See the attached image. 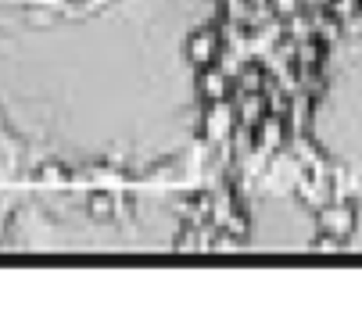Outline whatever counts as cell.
I'll use <instances>...</instances> for the list:
<instances>
[{"mask_svg":"<svg viewBox=\"0 0 362 333\" xmlns=\"http://www.w3.org/2000/svg\"><path fill=\"white\" fill-rule=\"evenodd\" d=\"M344 18V0H219L197 47L204 111L240 144H291L323 100Z\"/></svg>","mask_w":362,"mask_h":333,"instance_id":"6da1fadb","label":"cell"}]
</instances>
